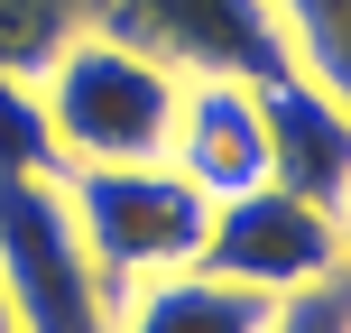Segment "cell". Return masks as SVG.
<instances>
[{
    "label": "cell",
    "mask_w": 351,
    "mask_h": 333,
    "mask_svg": "<svg viewBox=\"0 0 351 333\" xmlns=\"http://www.w3.org/2000/svg\"><path fill=\"white\" fill-rule=\"evenodd\" d=\"M37 111H47L56 167H139L167 158V121H176V74L148 65L139 47L84 28L56 47V65L37 74Z\"/></svg>",
    "instance_id": "6da1fadb"
},
{
    "label": "cell",
    "mask_w": 351,
    "mask_h": 333,
    "mask_svg": "<svg viewBox=\"0 0 351 333\" xmlns=\"http://www.w3.org/2000/svg\"><path fill=\"white\" fill-rule=\"evenodd\" d=\"M65 213H74V231H84L93 268H102L111 306H121L139 278L194 268L204 222H213V204L167 158H139V167H65Z\"/></svg>",
    "instance_id": "7a4b0ae2"
},
{
    "label": "cell",
    "mask_w": 351,
    "mask_h": 333,
    "mask_svg": "<svg viewBox=\"0 0 351 333\" xmlns=\"http://www.w3.org/2000/svg\"><path fill=\"white\" fill-rule=\"evenodd\" d=\"M93 28L139 47L176 84H278L305 65L278 0H93Z\"/></svg>",
    "instance_id": "3957f363"
},
{
    "label": "cell",
    "mask_w": 351,
    "mask_h": 333,
    "mask_svg": "<svg viewBox=\"0 0 351 333\" xmlns=\"http://www.w3.org/2000/svg\"><path fill=\"white\" fill-rule=\"evenodd\" d=\"M0 287L19 306V333H111V287L65 213V167L0 176Z\"/></svg>",
    "instance_id": "277c9868"
},
{
    "label": "cell",
    "mask_w": 351,
    "mask_h": 333,
    "mask_svg": "<svg viewBox=\"0 0 351 333\" xmlns=\"http://www.w3.org/2000/svg\"><path fill=\"white\" fill-rule=\"evenodd\" d=\"M194 268H213L231 287H259V297H305V287L342 278V213L296 204L278 185H250L231 204H213Z\"/></svg>",
    "instance_id": "5b68a950"
},
{
    "label": "cell",
    "mask_w": 351,
    "mask_h": 333,
    "mask_svg": "<svg viewBox=\"0 0 351 333\" xmlns=\"http://www.w3.org/2000/svg\"><path fill=\"white\" fill-rule=\"evenodd\" d=\"M259 130H268V185L342 213V194H351V102L342 93L296 65L278 84H259Z\"/></svg>",
    "instance_id": "8992f818"
},
{
    "label": "cell",
    "mask_w": 351,
    "mask_h": 333,
    "mask_svg": "<svg viewBox=\"0 0 351 333\" xmlns=\"http://www.w3.org/2000/svg\"><path fill=\"white\" fill-rule=\"evenodd\" d=\"M167 167L185 176L204 204L268 185V130H259V84H176L167 121Z\"/></svg>",
    "instance_id": "52a82bcc"
},
{
    "label": "cell",
    "mask_w": 351,
    "mask_h": 333,
    "mask_svg": "<svg viewBox=\"0 0 351 333\" xmlns=\"http://www.w3.org/2000/svg\"><path fill=\"white\" fill-rule=\"evenodd\" d=\"M278 297L231 287L213 268H176V278H139L111 306V333H268Z\"/></svg>",
    "instance_id": "ba28073f"
},
{
    "label": "cell",
    "mask_w": 351,
    "mask_h": 333,
    "mask_svg": "<svg viewBox=\"0 0 351 333\" xmlns=\"http://www.w3.org/2000/svg\"><path fill=\"white\" fill-rule=\"evenodd\" d=\"M93 28V0H0V74L37 84L65 37Z\"/></svg>",
    "instance_id": "9c48e42d"
},
{
    "label": "cell",
    "mask_w": 351,
    "mask_h": 333,
    "mask_svg": "<svg viewBox=\"0 0 351 333\" xmlns=\"http://www.w3.org/2000/svg\"><path fill=\"white\" fill-rule=\"evenodd\" d=\"M278 19H287V37H296L305 74L351 102V0H278Z\"/></svg>",
    "instance_id": "30bf717a"
},
{
    "label": "cell",
    "mask_w": 351,
    "mask_h": 333,
    "mask_svg": "<svg viewBox=\"0 0 351 333\" xmlns=\"http://www.w3.org/2000/svg\"><path fill=\"white\" fill-rule=\"evenodd\" d=\"M0 176H56V139L47 111H37V84L0 74Z\"/></svg>",
    "instance_id": "8fae6325"
},
{
    "label": "cell",
    "mask_w": 351,
    "mask_h": 333,
    "mask_svg": "<svg viewBox=\"0 0 351 333\" xmlns=\"http://www.w3.org/2000/svg\"><path fill=\"white\" fill-rule=\"evenodd\" d=\"M268 333H351V278H324L305 297H278Z\"/></svg>",
    "instance_id": "7c38bea8"
},
{
    "label": "cell",
    "mask_w": 351,
    "mask_h": 333,
    "mask_svg": "<svg viewBox=\"0 0 351 333\" xmlns=\"http://www.w3.org/2000/svg\"><path fill=\"white\" fill-rule=\"evenodd\" d=\"M342 278H351V194H342Z\"/></svg>",
    "instance_id": "4fadbf2b"
},
{
    "label": "cell",
    "mask_w": 351,
    "mask_h": 333,
    "mask_svg": "<svg viewBox=\"0 0 351 333\" xmlns=\"http://www.w3.org/2000/svg\"><path fill=\"white\" fill-rule=\"evenodd\" d=\"M0 333H19V306H10V287H0Z\"/></svg>",
    "instance_id": "5bb4252c"
}]
</instances>
